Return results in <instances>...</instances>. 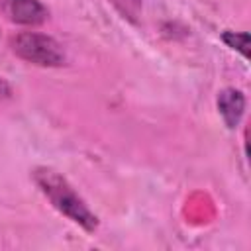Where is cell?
Returning <instances> with one entry per match:
<instances>
[{
    "instance_id": "5",
    "label": "cell",
    "mask_w": 251,
    "mask_h": 251,
    "mask_svg": "<svg viewBox=\"0 0 251 251\" xmlns=\"http://www.w3.org/2000/svg\"><path fill=\"white\" fill-rule=\"evenodd\" d=\"M222 39L227 43V47L239 51L243 57L249 55V49H247L249 47V33L247 31H226L222 35Z\"/></svg>"
},
{
    "instance_id": "2",
    "label": "cell",
    "mask_w": 251,
    "mask_h": 251,
    "mask_svg": "<svg viewBox=\"0 0 251 251\" xmlns=\"http://www.w3.org/2000/svg\"><path fill=\"white\" fill-rule=\"evenodd\" d=\"M12 53L35 67H61L65 63V51L61 43L39 31H22L10 39Z\"/></svg>"
},
{
    "instance_id": "6",
    "label": "cell",
    "mask_w": 251,
    "mask_h": 251,
    "mask_svg": "<svg viewBox=\"0 0 251 251\" xmlns=\"http://www.w3.org/2000/svg\"><path fill=\"white\" fill-rule=\"evenodd\" d=\"M8 98H12V86H10L8 80H4V78L0 76V102H4V100H8Z\"/></svg>"
},
{
    "instance_id": "1",
    "label": "cell",
    "mask_w": 251,
    "mask_h": 251,
    "mask_svg": "<svg viewBox=\"0 0 251 251\" xmlns=\"http://www.w3.org/2000/svg\"><path fill=\"white\" fill-rule=\"evenodd\" d=\"M31 178L39 192L51 202V206L69 218L73 224L80 226L84 231L92 233L98 229V216L88 208L82 196L75 190V186L55 169L51 167H35L31 171Z\"/></svg>"
},
{
    "instance_id": "3",
    "label": "cell",
    "mask_w": 251,
    "mask_h": 251,
    "mask_svg": "<svg viewBox=\"0 0 251 251\" xmlns=\"http://www.w3.org/2000/svg\"><path fill=\"white\" fill-rule=\"evenodd\" d=\"M0 10L18 25H39L49 18L47 8L39 0H0Z\"/></svg>"
},
{
    "instance_id": "4",
    "label": "cell",
    "mask_w": 251,
    "mask_h": 251,
    "mask_svg": "<svg viewBox=\"0 0 251 251\" xmlns=\"http://www.w3.org/2000/svg\"><path fill=\"white\" fill-rule=\"evenodd\" d=\"M218 112L229 129H235L245 114V96L237 88H224L218 94Z\"/></svg>"
}]
</instances>
